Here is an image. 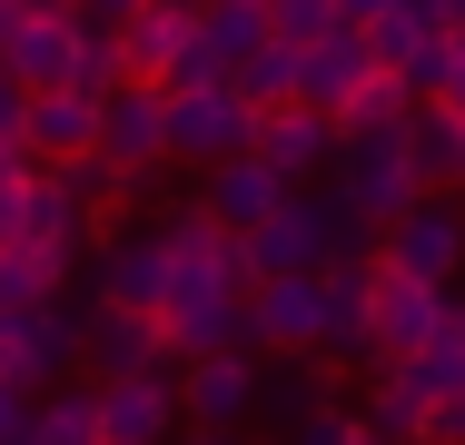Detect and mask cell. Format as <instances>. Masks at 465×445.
<instances>
[{"label": "cell", "mask_w": 465, "mask_h": 445, "mask_svg": "<svg viewBox=\"0 0 465 445\" xmlns=\"http://www.w3.org/2000/svg\"><path fill=\"white\" fill-rule=\"evenodd\" d=\"M238 248H248V277H287V267H327V258L376 248V228L337 198V188H287L278 208L238 238Z\"/></svg>", "instance_id": "cell-1"}, {"label": "cell", "mask_w": 465, "mask_h": 445, "mask_svg": "<svg viewBox=\"0 0 465 445\" xmlns=\"http://www.w3.org/2000/svg\"><path fill=\"white\" fill-rule=\"evenodd\" d=\"M327 178H337V198H347L376 238H386V228L426 198V169H416V119H386V129H337Z\"/></svg>", "instance_id": "cell-2"}, {"label": "cell", "mask_w": 465, "mask_h": 445, "mask_svg": "<svg viewBox=\"0 0 465 445\" xmlns=\"http://www.w3.org/2000/svg\"><path fill=\"white\" fill-rule=\"evenodd\" d=\"M248 129H258V99H248L238 80L169 89V159H188V169H218V159H238V149H248Z\"/></svg>", "instance_id": "cell-3"}, {"label": "cell", "mask_w": 465, "mask_h": 445, "mask_svg": "<svg viewBox=\"0 0 465 445\" xmlns=\"http://www.w3.org/2000/svg\"><path fill=\"white\" fill-rule=\"evenodd\" d=\"M248 347H268V356H307V347H327V277H317V267L248 277Z\"/></svg>", "instance_id": "cell-4"}, {"label": "cell", "mask_w": 465, "mask_h": 445, "mask_svg": "<svg viewBox=\"0 0 465 445\" xmlns=\"http://www.w3.org/2000/svg\"><path fill=\"white\" fill-rule=\"evenodd\" d=\"M446 317H456V297H446L436 277H406V267H386V258H376V297H367V366H386V356H406V347H426Z\"/></svg>", "instance_id": "cell-5"}, {"label": "cell", "mask_w": 465, "mask_h": 445, "mask_svg": "<svg viewBox=\"0 0 465 445\" xmlns=\"http://www.w3.org/2000/svg\"><path fill=\"white\" fill-rule=\"evenodd\" d=\"M376 258L386 267H406V277H436V287H456V267H465V198H446V188H426L386 238H376Z\"/></svg>", "instance_id": "cell-6"}, {"label": "cell", "mask_w": 465, "mask_h": 445, "mask_svg": "<svg viewBox=\"0 0 465 445\" xmlns=\"http://www.w3.org/2000/svg\"><path fill=\"white\" fill-rule=\"evenodd\" d=\"M70 356H80V317H70L60 297H50V307H0V386L40 396Z\"/></svg>", "instance_id": "cell-7"}, {"label": "cell", "mask_w": 465, "mask_h": 445, "mask_svg": "<svg viewBox=\"0 0 465 445\" xmlns=\"http://www.w3.org/2000/svg\"><path fill=\"white\" fill-rule=\"evenodd\" d=\"M169 436H188L169 366H149V376H99V445H169Z\"/></svg>", "instance_id": "cell-8"}, {"label": "cell", "mask_w": 465, "mask_h": 445, "mask_svg": "<svg viewBox=\"0 0 465 445\" xmlns=\"http://www.w3.org/2000/svg\"><path fill=\"white\" fill-rule=\"evenodd\" d=\"M99 159H119L129 178H149L169 159V89L159 80H119L99 99Z\"/></svg>", "instance_id": "cell-9"}, {"label": "cell", "mask_w": 465, "mask_h": 445, "mask_svg": "<svg viewBox=\"0 0 465 445\" xmlns=\"http://www.w3.org/2000/svg\"><path fill=\"white\" fill-rule=\"evenodd\" d=\"M248 149H258L287 188H307V178H327V159H337V119H327V109H307V99H278V109H258Z\"/></svg>", "instance_id": "cell-10"}, {"label": "cell", "mask_w": 465, "mask_h": 445, "mask_svg": "<svg viewBox=\"0 0 465 445\" xmlns=\"http://www.w3.org/2000/svg\"><path fill=\"white\" fill-rule=\"evenodd\" d=\"M0 70L20 89H70V70H80V20H60V10H10V20H0Z\"/></svg>", "instance_id": "cell-11"}, {"label": "cell", "mask_w": 465, "mask_h": 445, "mask_svg": "<svg viewBox=\"0 0 465 445\" xmlns=\"http://www.w3.org/2000/svg\"><path fill=\"white\" fill-rule=\"evenodd\" d=\"M159 327H169V356H218V347H248V287H169Z\"/></svg>", "instance_id": "cell-12"}, {"label": "cell", "mask_w": 465, "mask_h": 445, "mask_svg": "<svg viewBox=\"0 0 465 445\" xmlns=\"http://www.w3.org/2000/svg\"><path fill=\"white\" fill-rule=\"evenodd\" d=\"M169 277H179V267H169V238H159V228H119V238L99 248V297H109V307L159 317V307H169Z\"/></svg>", "instance_id": "cell-13"}, {"label": "cell", "mask_w": 465, "mask_h": 445, "mask_svg": "<svg viewBox=\"0 0 465 445\" xmlns=\"http://www.w3.org/2000/svg\"><path fill=\"white\" fill-rule=\"evenodd\" d=\"M248 406H258V366H248V347L179 356V416H188V426H238Z\"/></svg>", "instance_id": "cell-14"}, {"label": "cell", "mask_w": 465, "mask_h": 445, "mask_svg": "<svg viewBox=\"0 0 465 445\" xmlns=\"http://www.w3.org/2000/svg\"><path fill=\"white\" fill-rule=\"evenodd\" d=\"M80 356H90L99 376H149V366H169V327L139 317V307H109V297H99L90 317H80Z\"/></svg>", "instance_id": "cell-15"}, {"label": "cell", "mask_w": 465, "mask_h": 445, "mask_svg": "<svg viewBox=\"0 0 465 445\" xmlns=\"http://www.w3.org/2000/svg\"><path fill=\"white\" fill-rule=\"evenodd\" d=\"M159 238H169V267H179L169 287H248V248H238V228H218L208 208H179Z\"/></svg>", "instance_id": "cell-16"}, {"label": "cell", "mask_w": 465, "mask_h": 445, "mask_svg": "<svg viewBox=\"0 0 465 445\" xmlns=\"http://www.w3.org/2000/svg\"><path fill=\"white\" fill-rule=\"evenodd\" d=\"M278 198H287V178L268 169L258 149H238V159H218V169H198V208H208L218 228H238V238H248Z\"/></svg>", "instance_id": "cell-17"}, {"label": "cell", "mask_w": 465, "mask_h": 445, "mask_svg": "<svg viewBox=\"0 0 465 445\" xmlns=\"http://www.w3.org/2000/svg\"><path fill=\"white\" fill-rule=\"evenodd\" d=\"M376 70V50H367V30H347V20H337V30H327V40H307V50H297V99H307V109H327V119H337V109H347V99H357V80H367Z\"/></svg>", "instance_id": "cell-18"}, {"label": "cell", "mask_w": 465, "mask_h": 445, "mask_svg": "<svg viewBox=\"0 0 465 445\" xmlns=\"http://www.w3.org/2000/svg\"><path fill=\"white\" fill-rule=\"evenodd\" d=\"M99 149V99L90 89H30V159L60 169V159H90Z\"/></svg>", "instance_id": "cell-19"}, {"label": "cell", "mask_w": 465, "mask_h": 445, "mask_svg": "<svg viewBox=\"0 0 465 445\" xmlns=\"http://www.w3.org/2000/svg\"><path fill=\"white\" fill-rule=\"evenodd\" d=\"M317 277H327V356H357V366H367V297H376V248H357V258H327Z\"/></svg>", "instance_id": "cell-20"}, {"label": "cell", "mask_w": 465, "mask_h": 445, "mask_svg": "<svg viewBox=\"0 0 465 445\" xmlns=\"http://www.w3.org/2000/svg\"><path fill=\"white\" fill-rule=\"evenodd\" d=\"M20 238H30V248H70V258H80V248L99 238V218L70 198V178H60V169H40L30 188H20Z\"/></svg>", "instance_id": "cell-21"}, {"label": "cell", "mask_w": 465, "mask_h": 445, "mask_svg": "<svg viewBox=\"0 0 465 445\" xmlns=\"http://www.w3.org/2000/svg\"><path fill=\"white\" fill-rule=\"evenodd\" d=\"M386 366H396V376H406L426 406H465V307L446 317V327H436V337H426V347L386 356Z\"/></svg>", "instance_id": "cell-22"}, {"label": "cell", "mask_w": 465, "mask_h": 445, "mask_svg": "<svg viewBox=\"0 0 465 445\" xmlns=\"http://www.w3.org/2000/svg\"><path fill=\"white\" fill-rule=\"evenodd\" d=\"M436 0H396L386 20H367V50H376V70H396V80H416V60L436 50Z\"/></svg>", "instance_id": "cell-23"}, {"label": "cell", "mask_w": 465, "mask_h": 445, "mask_svg": "<svg viewBox=\"0 0 465 445\" xmlns=\"http://www.w3.org/2000/svg\"><path fill=\"white\" fill-rule=\"evenodd\" d=\"M198 20V40L218 50V70H238L258 40H278V20H268V0H208V10H188Z\"/></svg>", "instance_id": "cell-24"}, {"label": "cell", "mask_w": 465, "mask_h": 445, "mask_svg": "<svg viewBox=\"0 0 465 445\" xmlns=\"http://www.w3.org/2000/svg\"><path fill=\"white\" fill-rule=\"evenodd\" d=\"M20 445H99V386L30 396V426H20Z\"/></svg>", "instance_id": "cell-25"}, {"label": "cell", "mask_w": 465, "mask_h": 445, "mask_svg": "<svg viewBox=\"0 0 465 445\" xmlns=\"http://www.w3.org/2000/svg\"><path fill=\"white\" fill-rule=\"evenodd\" d=\"M70 287V248H0V307H50Z\"/></svg>", "instance_id": "cell-26"}, {"label": "cell", "mask_w": 465, "mask_h": 445, "mask_svg": "<svg viewBox=\"0 0 465 445\" xmlns=\"http://www.w3.org/2000/svg\"><path fill=\"white\" fill-rule=\"evenodd\" d=\"M416 169H426V188H465V109L416 99Z\"/></svg>", "instance_id": "cell-27"}, {"label": "cell", "mask_w": 465, "mask_h": 445, "mask_svg": "<svg viewBox=\"0 0 465 445\" xmlns=\"http://www.w3.org/2000/svg\"><path fill=\"white\" fill-rule=\"evenodd\" d=\"M179 30H188V10H159V0H149V10L119 30V60H129V80H159V70H169V50H179Z\"/></svg>", "instance_id": "cell-28"}, {"label": "cell", "mask_w": 465, "mask_h": 445, "mask_svg": "<svg viewBox=\"0 0 465 445\" xmlns=\"http://www.w3.org/2000/svg\"><path fill=\"white\" fill-rule=\"evenodd\" d=\"M367 426H376V436H396V445H416V436H426V426H436V406H426V396H416V386H406V376H396V366H376V396H367Z\"/></svg>", "instance_id": "cell-29"}, {"label": "cell", "mask_w": 465, "mask_h": 445, "mask_svg": "<svg viewBox=\"0 0 465 445\" xmlns=\"http://www.w3.org/2000/svg\"><path fill=\"white\" fill-rule=\"evenodd\" d=\"M60 178H70V198H80V208H90V218H119V208H129V198H139V178L119 169V159H60Z\"/></svg>", "instance_id": "cell-30"}, {"label": "cell", "mask_w": 465, "mask_h": 445, "mask_svg": "<svg viewBox=\"0 0 465 445\" xmlns=\"http://www.w3.org/2000/svg\"><path fill=\"white\" fill-rule=\"evenodd\" d=\"M228 80L248 89L258 109H278V99H297V40H258V50H248V60L228 70Z\"/></svg>", "instance_id": "cell-31"}, {"label": "cell", "mask_w": 465, "mask_h": 445, "mask_svg": "<svg viewBox=\"0 0 465 445\" xmlns=\"http://www.w3.org/2000/svg\"><path fill=\"white\" fill-rule=\"evenodd\" d=\"M386 119H416V80H396V70H367L357 99L337 109V129H386Z\"/></svg>", "instance_id": "cell-32"}, {"label": "cell", "mask_w": 465, "mask_h": 445, "mask_svg": "<svg viewBox=\"0 0 465 445\" xmlns=\"http://www.w3.org/2000/svg\"><path fill=\"white\" fill-rule=\"evenodd\" d=\"M119 80H129V60H119V30H80V70H70V89L109 99Z\"/></svg>", "instance_id": "cell-33"}, {"label": "cell", "mask_w": 465, "mask_h": 445, "mask_svg": "<svg viewBox=\"0 0 465 445\" xmlns=\"http://www.w3.org/2000/svg\"><path fill=\"white\" fill-rule=\"evenodd\" d=\"M139 10H149V0H70V20H80V30H129Z\"/></svg>", "instance_id": "cell-34"}, {"label": "cell", "mask_w": 465, "mask_h": 445, "mask_svg": "<svg viewBox=\"0 0 465 445\" xmlns=\"http://www.w3.org/2000/svg\"><path fill=\"white\" fill-rule=\"evenodd\" d=\"M0 139H30V89L0 70Z\"/></svg>", "instance_id": "cell-35"}, {"label": "cell", "mask_w": 465, "mask_h": 445, "mask_svg": "<svg viewBox=\"0 0 465 445\" xmlns=\"http://www.w3.org/2000/svg\"><path fill=\"white\" fill-rule=\"evenodd\" d=\"M20 178H40V159H30V139H0V188H20Z\"/></svg>", "instance_id": "cell-36"}, {"label": "cell", "mask_w": 465, "mask_h": 445, "mask_svg": "<svg viewBox=\"0 0 465 445\" xmlns=\"http://www.w3.org/2000/svg\"><path fill=\"white\" fill-rule=\"evenodd\" d=\"M20 426H30V396H20V386H0V445H20Z\"/></svg>", "instance_id": "cell-37"}, {"label": "cell", "mask_w": 465, "mask_h": 445, "mask_svg": "<svg viewBox=\"0 0 465 445\" xmlns=\"http://www.w3.org/2000/svg\"><path fill=\"white\" fill-rule=\"evenodd\" d=\"M30 188V178H20ZM20 188H0V248H20Z\"/></svg>", "instance_id": "cell-38"}, {"label": "cell", "mask_w": 465, "mask_h": 445, "mask_svg": "<svg viewBox=\"0 0 465 445\" xmlns=\"http://www.w3.org/2000/svg\"><path fill=\"white\" fill-rule=\"evenodd\" d=\"M386 10H396V0H337V20H347V30H367V20H386Z\"/></svg>", "instance_id": "cell-39"}, {"label": "cell", "mask_w": 465, "mask_h": 445, "mask_svg": "<svg viewBox=\"0 0 465 445\" xmlns=\"http://www.w3.org/2000/svg\"><path fill=\"white\" fill-rule=\"evenodd\" d=\"M436 20H446V30H465V0H436Z\"/></svg>", "instance_id": "cell-40"}, {"label": "cell", "mask_w": 465, "mask_h": 445, "mask_svg": "<svg viewBox=\"0 0 465 445\" xmlns=\"http://www.w3.org/2000/svg\"><path fill=\"white\" fill-rule=\"evenodd\" d=\"M20 10H60V20H70V0H20Z\"/></svg>", "instance_id": "cell-41"}, {"label": "cell", "mask_w": 465, "mask_h": 445, "mask_svg": "<svg viewBox=\"0 0 465 445\" xmlns=\"http://www.w3.org/2000/svg\"><path fill=\"white\" fill-rule=\"evenodd\" d=\"M159 10H208V0H159Z\"/></svg>", "instance_id": "cell-42"}, {"label": "cell", "mask_w": 465, "mask_h": 445, "mask_svg": "<svg viewBox=\"0 0 465 445\" xmlns=\"http://www.w3.org/2000/svg\"><path fill=\"white\" fill-rule=\"evenodd\" d=\"M0 10H20V0H0Z\"/></svg>", "instance_id": "cell-43"}]
</instances>
